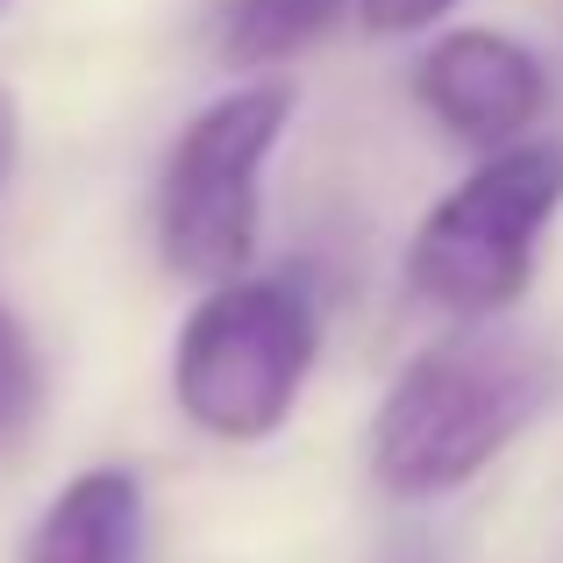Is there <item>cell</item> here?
<instances>
[{
	"label": "cell",
	"instance_id": "1",
	"mask_svg": "<svg viewBox=\"0 0 563 563\" xmlns=\"http://www.w3.org/2000/svg\"><path fill=\"white\" fill-rule=\"evenodd\" d=\"M556 399V357L507 329H456L428 343L372 413V478L393 499L471 485Z\"/></svg>",
	"mask_w": 563,
	"mask_h": 563
},
{
	"label": "cell",
	"instance_id": "2",
	"mask_svg": "<svg viewBox=\"0 0 563 563\" xmlns=\"http://www.w3.org/2000/svg\"><path fill=\"white\" fill-rule=\"evenodd\" d=\"M321 357V307L300 272L214 286L172 343V399L200 435L264 442L292 421Z\"/></svg>",
	"mask_w": 563,
	"mask_h": 563
},
{
	"label": "cell",
	"instance_id": "3",
	"mask_svg": "<svg viewBox=\"0 0 563 563\" xmlns=\"http://www.w3.org/2000/svg\"><path fill=\"white\" fill-rule=\"evenodd\" d=\"M563 207V143L493 151L456 192H442L407 243V286L464 329H493L536 278L542 229Z\"/></svg>",
	"mask_w": 563,
	"mask_h": 563
},
{
	"label": "cell",
	"instance_id": "4",
	"mask_svg": "<svg viewBox=\"0 0 563 563\" xmlns=\"http://www.w3.org/2000/svg\"><path fill=\"white\" fill-rule=\"evenodd\" d=\"M292 114L286 79H250L235 93L207 100L179 129L157 186V243L165 264L192 286H229L257 257V214H264V157L278 151Z\"/></svg>",
	"mask_w": 563,
	"mask_h": 563
},
{
	"label": "cell",
	"instance_id": "5",
	"mask_svg": "<svg viewBox=\"0 0 563 563\" xmlns=\"http://www.w3.org/2000/svg\"><path fill=\"white\" fill-rule=\"evenodd\" d=\"M413 100L478 151H514L550 108V71L528 43L499 29H450L435 51L413 65Z\"/></svg>",
	"mask_w": 563,
	"mask_h": 563
},
{
	"label": "cell",
	"instance_id": "6",
	"mask_svg": "<svg viewBox=\"0 0 563 563\" xmlns=\"http://www.w3.org/2000/svg\"><path fill=\"white\" fill-rule=\"evenodd\" d=\"M22 563H151V499L122 464H93L57 485L22 542Z\"/></svg>",
	"mask_w": 563,
	"mask_h": 563
},
{
	"label": "cell",
	"instance_id": "7",
	"mask_svg": "<svg viewBox=\"0 0 563 563\" xmlns=\"http://www.w3.org/2000/svg\"><path fill=\"white\" fill-rule=\"evenodd\" d=\"M343 14V0H229L221 8V57L229 65H286L292 51L321 36V29Z\"/></svg>",
	"mask_w": 563,
	"mask_h": 563
},
{
	"label": "cell",
	"instance_id": "8",
	"mask_svg": "<svg viewBox=\"0 0 563 563\" xmlns=\"http://www.w3.org/2000/svg\"><path fill=\"white\" fill-rule=\"evenodd\" d=\"M36 407V350H29V329L0 307V435L29 421Z\"/></svg>",
	"mask_w": 563,
	"mask_h": 563
},
{
	"label": "cell",
	"instance_id": "9",
	"mask_svg": "<svg viewBox=\"0 0 563 563\" xmlns=\"http://www.w3.org/2000/svg\"><path fill=\"white\" fill-rule=\"evenodd\" d=\"M442 8H456V0H357L364 29H378V36H413V29L442 22Z\"/></svg>",
	"mask_w": 563,
	"mask_h": 563
},
{
	"label": "cell",
	"instance_id": "10",
	"mask_svg": "<svg viewBox=\"0 0 563 563\" xmlns=\"http://www.w3.org/2000/svg\"><path fill=\"white\" fill-rule=\"evenodd\" d=\"M14 151H22V108H14V93L0 86V186H8V172H14Z\"/></svg>",
	"mask_w": 563,
	"mask_h": 563
},
{
	"label": "cell",
	"instance_id": "11",
	"mask_svg": "<svg viewBox=\"0 0 563 563\" xmlns=\"http://www.w3.org/2000/svg\"><path fill=\"white\" fill-rule=\"evenodd\" d=\"M0 8H8V0H0Z\"/></svg>",
	"mask_w": 563,
	"mask_h": 563
}]
</instances>
